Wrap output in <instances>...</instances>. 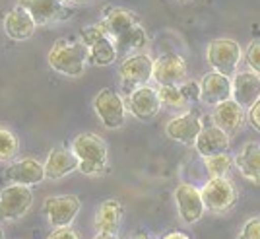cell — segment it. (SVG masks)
I'll list each match as a JSON object with an SVG mask.
<instances>
[{"label": "cell", "mask_w": 260, "mask_h": 239, "mask_svg": "<svg viewBox=\"0 0 260 239\" xmlns=\"http://www.w3.org/2000/svg\"><path fill=\"white\" fill-rule=\"evenodd\" d=\"M99 23L113 39L119 58L144 53V49L148 45V33H146V27L136 12L122 8V6H113V8L105 10Z\"/></svg>", "instance_id": "1"}, {"label": "cell", "mask_w": 260, "mask_h": 239, "mask_svg": "<svg viewBox=\"0 0 260 239\" xmlns=\"http://www.w3.org/2000/svg\"><path fill=\"white\" fill-rule=\"evenodd\" d=\"M47 63L56 74L80 78L86 72V66L89 63V49L82 39L72 41V39L60 37L51 47V51L47 54Z\"/></svg>", "instance_id": "2"}, {"label": "cell", "mask_w": 260, "mask_h": 239, "mask_svg": "<svg viewBox=\"0 0 260 239\" xmlns=\"http://www.w3.org/2000/svg\"><path fill=\"white\" fill-rule=\"evenodd\" d=\"M78 158V171L84 175H101L109 167V148L107 142L93 132H80L72 140L70 148Z\"/></svg>", "instance_id": "3"}, {"label": "cell", "mask_w": 260, "mask_h": 239, "mask_svg": "<svg viewBox=\"0 0 260 239\" xmlns=\"http://www.w3.org/2000/svg\"><path fill=\"white\" fill-rule=\"evenodd\" d=\"M206 61L214 72L231 78L237 74V66L243 61V49L235 39L219 37V39L210 41L208 45Z\"/></svg>", "instance_id": "4"}, {"label": "cell", "mask_w": 260, "mask_h": 239, "mask_svg": "<svg viewBox=\"0 0 260 239\" xmlns=\"http://www.w3.org/2000/svg\"><path fill=\"white\" fill-rule=\"evenodd\" d=\"M93 111L99 117L101 125L109 129V131H115L120 129L126 121V101L120 96L117 89L113 87H103L99 89L98 96L93 98Z\"/></svg>", "instance_id": "5"}, {"label": "cell", "mask_w": 260, "mask_h": 239, "mask_svg": "<svg viewBox=\"0 0 260 239\" xmlns=\"http://www.w3.org/2000/svg\"><path fill=\"white\" fill-rule=\"evenodd\" d=\"M200 193L204 206L214 214H225L239 200L237 187L228 177H210L206 185L200 189Z\"/></svg>", "instance_id": "6"}, {"label": "cell", "mask_w": 260, "mask_h": 239, "mask_svg": "<svg viewBox=\"0 0 260 239\" xmlns=\"http://www.w3.org/2000/svg\"><path fill=\"white\" fill-rule=\"evenodd\" d=\"M153 74V58L148 53H136L130 54L122 61L119 68L120 86L124 89V94L128 96L134 89L142 86H148V82L152 80Z\"/></svg>", "instance_id": "7"}, {"label": "cell", "mask_w": 260, "mask_h": 239, "mask_svg": "<svg viewBox=\"0 0 260 239\" xmlns=\"http://www.w3.org/2000/svg\"><path fill=\"white\" fill-rule=\"evenodd\" d=\"M80 39L89 49V63L91 65L109 66L119 58L117 47L113 43V39L107 35V32L103 29L101 23H95V25H89L86 29H82Z\"/></svg>", "instance_id": "8"}, {"label": "cell", "mask_w": 260, "mask_h": 239, "mask_svg": "<svg viewBox=\"0 0 260 239\" xmlns=\"http://www.w3.org/2000/svg\"><path fill=\"white\" fill-rule=\"evenodd\" d=\"M33 206L31 187L10 183L0 191V222L22 220Z\"/></svg>", "instance_id": "9"}, {"label": "cell", "mask_w": 260, "mask_h": 239, "mask_svg": "<svg viewBox=\"0 0 260 239\" xmlns=\"http://www.w3.org/2000/svg\"><path fill=\"white\" fill-rule=\"evenodd\" d=\"M16 4L23 6L31 14L37 27L64 22L72 16V2L68 0H18Z\"/></svg>", "instance_id": "10"}, {"label": "cell", "mask_w": 260, "mask_h": 239, "mask_svg": "<svg viewBox=\"0 0 260 239\" xmlns=\"http://www.w3.org/2000/svg\"><path fill=\"white\" fill-rule=\"evenodd\" d=\"M80 208H82V200L76 195L49 196V198H45L43 202V212L53 229L72 226V222L76 220Z\"/></svg>", "instance_id": "11"}, {"label": "cell", "mask_w": 260, "mask_h": 239, "mask_svg": "<svg viewBox=\"0 0 260 239\" xmlns=\"http://www.w3.org/2000/svg\"><path fill=\"white\" fill-rule=\"evenodd\" d=\"M186 63L181 54L163 53L153 61L152 80L157 86H181L186 82Z\"/></svg>", "instance_id": "12"}, {"label": "cell", "mask_w": 260, "mask_h": 239, "mask_svg": "<svg viewBox=\"0 0 260 239\" xmlns=\"http://www.w3.org/2000/svg\"><path fill=\"white\" fill-rule=\"evenodd\" d=\"M124 101H126V109L132 113V117L144 121V123L153 121L161 111V99L157 94V87H152L150 84L134 89L132 94L126 96Z\"/></svg>", "instance_id": "13"}, {"label": "cell", "mask_w": 260, "mask_h": 239, "mask_svg": "<svg viewBox=\"0 0 260 239\" xmlns=\"http://www.w3.org/2000/svg\"><path fill=\"white\" fill-rule=\"evenodd\" d=\"M175 202H177V210L179 216L184 224H196L200 218L204 216V200H202V193L200 189H196L190 183H181L175 189Z\"/></svg>", "instance_id": "14"}, {"label": "cell", "mask_w": 260, "mask_h": 239, "mask_svg": "<svg viewBox=\"0 0 260 239\" xmlns=\"http://www.w3.org/2000/svg\"><path fill=\"white\" fill-rule=\"evenodd\" d=\"M204 125H202V119L196 111H186V113H181L165 125V134L171 138V140L179 142V144H184V146H190L194 144L198 134L202 132Z\"/></svg>", "instance_id": "15"}, {"label": "cell", "mask_w": 260, "mask_h": 239, "mask_svg": "<svg viewBox=\"0 0 260 239\" xmlns=\"http://www.w3.org/2000/svg\"><path fill=\"white\" fill-rule=\"evenodd\" d=\"M4 179L8 183H16V185L33 187L43 183L47 179L45 175V163H41L35 158H22L12 162L6 171H4Z\"/></svg>", "instance_id": "16"}, {"label": "cell", "mask_w": 260, "mask_h": 239, "mask_svg": "<svg viewBox=\"0 0 260 239\" xmlns=\"http://www.w3.org/2000/svg\"><path fill=\"white\" fill-rule=\"evenodd\" d=\"M233 96V82L231 78L219 72H208L200 80V101L210 107H216L219 103L228 101Z\"/></svg>", "instance_id": "17"}, {"label": "cell", "mask_w": 260, "mask_h": 239, "mask_svg": "<svg viewBox=\"0 0 260 239\" xmlns=\"http://www.w3.org/2000/svg\"><path fill=\"white\" fill-rule=\"evenodd\" d=\"M2 27H4V33L10 37L12 41H27V39L33 37V33L37 29V23L31 18V14L25 10L23 6L16 4L4 16Z\"/></svg>", "instance_id": "18"}, {"label": "cell", "mask_w": 260, "mask_h": 239, "mask_svg": "<svg viewBox=\"0 0 260 239\" xmlns=\"http://www.w3.org/2000/svg\"><path fill=\"white\" fill-rule=\"evenodd\" d=\"M245 121H247L245 109L241 107L237 101H233V99H228V101L219 103L212 111V123L216 127H219L223 132H228L229 136H235L243 129Z\"/></svg>", "instance_id": "19"}, {"label": "cell", "mask_w": 260, "mask_h": 239, "mask_svg": "<svg viewBox=\"0 0 260 239\" xmlns=\"http://www.w3.org/2000/svg\"><path fill=\"white\" fill-rule=\"evenodd\" d=\"M233 82V96L231 99L237 101L243 109H250L260 99V76L252 70H243L231 78Z\"/></svg>", "instance_id": "20"}, {"label": "cell", "mask_w": 260, "mask_h": 239, "mask_svg": "<svg viewBox=\"0 0 260 239\" xmlns=\"http://www.w3.org/2000/svg\"><path fill=\"white\" fill-rule=\"evenodd\" d=\"M78 167H80L78 158L74 156L72 150H68L64 146H54L47 156V160H45V175L51 181L62 179L72 171H76Z\"/></svg>", "instance_id": "21"}, {"label": "cell", "mask_w": 260, "mask_h": 239, "mask_svg": "<svg viewBox=\"0 0 260 239\" xmlns=\"http://www.w3.org/2000/svg\"><path fill=\"white\" fill-rule=\"evenodd\" d=\"M194 146L196 152L200 154L202 158L216 156V154H225L229 150V146H231V136L228 132L221 131L219 127H216L214 123H210L198 134Z\"/></svg>", "instance_id": "22"}, {"label": "cell", "mask_w": 260, "mask_h": 239, "mask_svg": "<svg viewBox=\"0 0 260 239\" xmlns=\"http://www.w3.org/2000/svg\"><path fill=\"white\" fill-rule=\"evenodd\" d=\"M124 216V206L117 198H107L99 204L95 212V229L98 233H113L117 235L120 228V222Z\"/></svg>", "instance_id": "23"}, {"label": "cell", "mask_w": 260, "mask_h": 239, "mask_svg": "<svg viewBox=\"0 0 260 239\" xmlns=\"http://www.w3.org/2000/svg\"><path fill=\"white\" fill-rule=\"evenodd\" d=\"M235 165L245 179L250 183L260 185V144L258 142H247L241 152L233 158Z\"/></svg>", "instance_id": "24"}, {"label": "cell", "mask_w": 260, "mask_h": 239, "mask_svg": "<svg viewBox=\"0 0 260 239\" xmlns=\"http://www.w3.org/2000/svg\"><path fill=\"white\" fill-rule=\"evenodd\" d=\"M20 154V140L8 127L0 125V163H6L16 160Z\"/></svg>", "instance_id": "25"}, {"label": "cell", "mask_w": 260, "mask_h": 239, "mask_svg": "<svg viewBox=\"0 0 260 239\" xmlns=\"http://www.w3.org/2000/svg\"><path fill=\"white\" fill-rule=\"evenodd\" d=\"M231 163H235V160L228 152L204 158V165H206V171L210 177H228Z\"/></svg>", "instance_id": "26"}, {"label": "cell", "mask_w": 260, "mask_h": 239, "mask_svg": "<svg viewBox=\"0 0 260 239\" xmlns=\"http://www.w3.org/2000/svg\"><path fill=\"white\" fill-rule=\"evenodd\" d=\"M157 94L161 99V105L171 109H184L188 105V99L184 98L181 86H157Z\"/></svg>", "instance_id": "27"}, {"label": "cell", "mask_w": 260, "mask_h": 239, "mask_svg": "<svg viewBox=\"0 0 260 239\" xmlns=\"http://www.w3.org/2000/svg\"><path fill=\"white\" fill-rule=\"evenodd\" d=\"M245 58H247V65H249L250 70L260 76V39H256V41H252L249 45Z\"/></svg>", "instance_id": "28"}, {"label": "cell", "mask_w": 260, "mask_h": 239, "mask_svg": "<svg viewBox=\"0 0 260 239\" xmlns=\"http://www.w3.org/2000/svg\"><path fill=\"white\" fill-rule=\"evenodd\" d=\"M239 239H260V218H250L239 231Z\"/></svg>", "instance_id": "29"}, {"label": "cell", "mask_w": 260, "mask_h": 239, "mask_svg": "<svg viewBox=\"0 0 260 239\" xmlns=\"http://www.w3.org/2000/svg\"><path fill=\"white\" fill-rule=\"evenodd\" d=\"M181 89H183L184 98L188 99V103H196V101H200V84H198V82L186 80L184 84H181Z\"/></svg>", "instance_id": "30"}, {"label": "cell", "mask_w": 260, "mask_h": 239, "mask_svg": "<svg viewBox=\"0 0 260 239\" xmlns=\"http://www.w3.org/2000/svg\"><path fill=\"white\" fill-rule=\"evenodd\" d=\"M47 239H82V237H80V233H78L76 229L66 226V228H56Z\"/></svg>", "instance_id": "31"}, {"label": "cell", "mask_w": 260, "mask_h": 239, "mask_svg": "<svg viewBox=\"0 0 260 239\" xmlns=\"http://www.w3.org/2000/svg\"><path fill=\"white\" fill-rule=\"evenodd\" d=\"M249 123L254 131L260 132V99L249 109Z\"/></svg>", "instance_id": "32"}, {"label": "cell", "mask_w": 260, "mask_h": 239, "mask_svg": "<svg viewBox=\"0 0 260 239\" xmlns=\"http://www.w3.org/2000/svg\"><path fill=\"white\" fill-rule=\"evenodd\" d=\"M163 239H190V237L186 233H183V231H171V233L163 235Z\"/></svg>", "instance_id": "33"}, {"label": "cell", "mask_w": 260, "mask_h": 239, "mask_svg": "<svg viewBox=\"0 0 260 239\" xmlns=\"http://www.w3.org/2000/svg\"><path fill=\"white\" fill-rule=\"evenodd\" d=\"M93 239H119L117 235H113V233H98Z\"/></svg>", "instance_id": "34"}, {"label": "cell", "mask_w": 260, "mask_h": 239, "mask_svg": "<svg viewBox=\"0 0 260 239\" xmlns=\"http://www.w3.org/2000/svg\"><path fill=\"white\" fill-rule=\"evenodd\" d=\"M68 2H72V4H84V2H89V0H68Z\"/></svg>", "instance_id": "35"}, {"label": "cell", "mask_w": 260, "mask_h": 239, "mask_svg": "<svg viewBox=\"0 0 260 239\" xmlns=\"http://www.w3.org/2000/svg\"><path fill=\"white\" fill-rule=\"evenodd\" d=\"M0 239H6V235H4V231L0 229Z\"/></svg>", "instance_id": "36"}, {"label": "cell", "mask_w": 260, "mask_h": 239, "mask_svg": "<svg viewBox=\"0 0 260 239\" xmlns=\"http://www.w3.org/2000/svg\"><path fill=\"white\" fill-rule=\"evenodd\" d=\"M136 239H152V237H148V235H140V237H136Z\"/></svg>", "instance_id": "37"}]
</instances>
